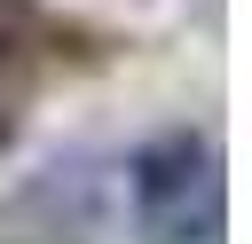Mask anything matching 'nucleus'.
Here are the masks:
<instances>
[{"label": "nucleus", "mask_w": 252, "mask_h": 244, "mask_svg": "<svg viewBox=\"0 0 252 244\" xmlns=\"http://www.w3.org/2000/svg\"><path fill=\"white\" fill-rule=\"evenodd\" d=\"M102 228H110V173L94 150H63L0 197V244H102Z\"/></svg>", "instance_id": "nucleus-2"}, {"label": "nucleus", "mask_w": 252, "mask_h": 244, "mask_svg": "<svg viewBox=\"0 0 252 244\" xmlns=\"http://www.w3.org/2000/svg\"><path fill=\"white\" fill-rule=\"evenodd\" d=\"M126 213L142 244H220L228 228V181L220 150L197 126H165L126 157Z\"/></svg>", "instance_id": "nucleus-1"}]
</instances>
